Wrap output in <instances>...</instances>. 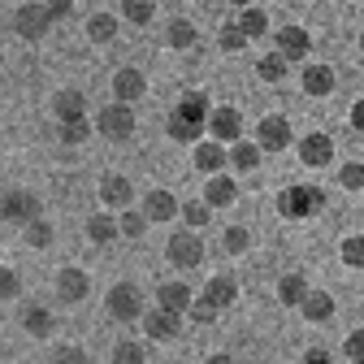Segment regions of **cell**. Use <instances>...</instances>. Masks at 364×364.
Masks as SVG:
<instances>
[{
    "label": "cell",
    "instance_id": "4fadbf2b",
    "mask_svg": "<svg viewBox=\"0 0 364 364\" xmlns=\"http://www.w3.org/2000/svg\"><path fill=\"white\" fill-rule=\"evenodd\" d=\"M156 304L161 308H169V312H191V287H182V282H165L161 291H156Z\"/></svg>",
    "mask_w": 364,
    "mask_h": 364
},
{
    "label": "cell",
    "instance_id": "d590c367",
    "mask_svg": "<svg viewBox=\"0 0 364 364\" xmlns=\"http://www.w3.org/2000/svg\"><path fill=\"white\" fill-rule=\"evenodd\" d=\"M338 178H343V187H347V191H360V187H364V165H355V161H351V165H343V173H338Z\"/></svg>",
    "mask_w": 364,
    "mask_h": 364
},
{
    "label": "cell",
    "instance_id": "6da1fadb",
    "mask_svg": "<svg viewBox=\"0 0 364 364\" xmlns=\"http://www.w3.org/2000/svg\"><path fill=\"white\" fill-rule=\"evenodd\" d=\"M208 100L200 96V91H187L178 105H173V113H169V139H178V144H196L200 134H204V126H208Z\"/></svg>",
    "mask_w": 364,
    "mask_h": 364
},
{
    "label": "cell",
    "instance_id": "e0dca14e",
    "mask_svg": "<svg viewBox=\"0 0 364 364\" xmlns=\"http://www.w3.org/2000/svg\"><path fill=\"white\" fill-rule=\"evenodd\" d=\"M304 91L308 96H330L334 91V70L330 65H308L304 70Z\"/></svg>",
    "mask_w": 364,
    "mask_h": 364
},
{
    "label": "cell",
    "instance_id": "f546056e",
    "mask_svg": "<svg viewBox=\"0 0 364 364\" xmlns=\"http://www.w3.org/2000/svg\"><path fill=\"white\" fill-rule=\"evenodd\" d=\"M260 78H264V82H282V78H287V57H282V53H269V57L260 61Z\"/></svg>",
    "mask_w": 364,
    "mask_h": 364
},
{
    "label": "cell",
    "instance_id": "d6986e66",
    "mask_svg": "<svg viewBox=\"0 0 364 364\" xmlns=\"http://www.w3.org/2000/svg\"><path fill=\"white\" fill-rule=\"evenodd\" d=\"M178 316H182V312L156 308V312L148 316V334H152V338H161V343H165V338H173V334H178Z\"/></svg>",
    "mask_w": 364,
    "mask_h": 364
},
{
    "label": "cell",
    "instance_id": "c3c4849f",
    "mask_svg": "<svg viewBox=\"0 0 364 364\" xmlns=\"http://www.w3.org/2000/svg\"><path fill=\"white\" fill-rule=\"evenodd\" d=\"M360 48H364V35H360Z\"/></svg>",
    "mask_w": 364,
    "mask_h": 364
},
{
    "label": "cell",
    "instance_id": "ffe728a7",
    "mask_svg": "<svg viewBox=\"0 0 364 364\" xmlns=\"http://www.w3.org/2000/svg\"><path fill=\"white\" fill-rule=\"evenodd\" d=\"M144 213H148V221H169V217L178 213V204H173L169 191H152V196L144 200Z\"/></svg>",
    "mask_w": 364,
    "mask_h": 364
},
{
    "label": "cell",
    "instance_id": "8992f818",
    "mask_svg": "<svg viewBox=\"0 0 364 364\" xmlns=\"http://www.w3.org/2000/svg\"><path fill=\"white\" fill-rule=\"evenodd\" d=\"M109 312L117 316V321H134V316L144 312V295H139V287H130V282L113 287V291H109Z\"/></svg>",
    "mask_w": 364,
    "mask_h": 364
},
{
    "label": "cell",
    "instance_id": "277c9868",
    "mask_svg": "<svg viewBox=\"0 0 364 364\" xmlns=\"http://www.w3.org/2000/svg\"><path fill=\"white\" fill-rule=\"evenodd\" d=\"M165 256L178 264V269H196L200 260H204V243L191 235V230H182V235H173L169 239V247H165Z\"/></svg>",
    "mask_w": 364,
    "mask_h": 364
},
{
    "label": "cell",
    "instance_id": "836d02e7",
    "mask_svg": "<svg viewBox=\"0 0 364 364\" xmlns=\"http://www.w3.org/2000/svg\"><path fill=\"white\" fill-rule=\"evenodd\" d=\"M243 43H247V35H243V26H239V22L221 26V48H225V53H239Z\"/></svg>",
    "mask_w": 364,
    "mask_h": 364
},
{
    "label": "cell",
    "instance_id": "4dcf8cb0",
    "mask_svg": "<svg viewBox=\"0 0 364 364\" xmlns=\"http://www.w3.org/2000/svg\"><path fill=\"white\" fill-rule=\"evenodd\" d=\"M169 43H173V48H191V43H196V26L178 18V22L169 26Z\"/></svg>",
    "mask_w": 364,
    "mask_h": 364
},
{
    "label": "cell",
    "instance_id": "d4e9b609",
    "mask_svg": "<svg viewBox=\"0 0 364 364\" xmlns=\"http://www.w3.org/2000/svg\"><path fill=\"white\" fill-rule=\"evenodd\" d=\"M122 14H126L134 26H148L152 14H156V0H122Z\"/></svg>",
    "mask_w": 364,
    "mask_h": 364
},
{
    "label": "cell",
    "instance_id": "8fae6325",
    "mask_svg": "<svg viewBox=\"0 0 364 364\" xmlns=\"http://www.w3.org/2000/svg\"><path fill=\"white\" fill-rule=\"evenodd\" d=\"M0 213H5L9 221H35V217H39V200L26 196V191H9V196H5V208H0Z\"/></svg>",
    "mask_w": 364,
    "mask_h": 364
},
{
    "label": "cell",
    "instance_id": "ee69618b",
    "mask_svg": "<svg viewBox=\"0 0 364 364\" xmlns=\"http://www.w3.org/2000/svg\"><path fill=\"white\" fill-rule=\"evenodd\" d=\"M0 291H5V295H14L18 291V278H14V273L5 269V273H0Z\"/></svg>",
    "mask_w": 364,
    "mask_h": 364
},
{
    "label": "cell",
    "instance_id": "7c38bea8",
    "mask_svg": "<svg viewBox=\"0 0 364 364\" xmlns=\"http://www.w3.org/2000/svg\"><path fill=\"white\" fill-rule=\"evenodd\" d=\"M144 91H148V82H144L139 70H117V78H113V96H117V100L130 105V100H139Z\"/></svg>",
    "mask_w": 364,
    "mask_h": 364
},
{
    "label": "cell",
    "instance_id": "9a60e30c",
    "mask_svg": "<svg viewBox=\"0 0 364 364\" xmlns=\"http://www.w3.org/2000/svg\"><path fill=\"white\" fill-rule=\"evenodd\" d=\"M235 196H239L235 178H225V173H213V178H208V191H204V200H208L213 208H225V204H235Z\"/></svg>",
    "mask_w": 364,
    "mask_h": 364
},
{
    "label": "cell",
    "instance_id": "83f0119b",
    "mask_svg": "<svg viewBox=\"0 0 364 364\" xmlns=\"http://www.w3.org/2000/svg\"><path fill=\"white\" fill-rule=\"evenodd\" d=\"M87 35L96 39V43H109V39L117 35V18H109V14H96V18L87 22Z\"/></svg>",
    "mask_w": 364,
    "mask_h": 364
},
{
    "label": "cell",
    "instance_id": "ac0fdd59",
    "mask_svg": "<svg viewBox=\"0 0 364 364\" xmlns=\"http://www.w3.org/2000/svg\"><path fill=\"white\" fill-rule=\"evenodd\" d=\"M299 308H304L308 321H330V316H334V299H330L326 291H308Z\"/></svg>",
    "mask_w": 364,
    "mask_h": 364
},
{
    "label": "cell",
    "instance_id": "8d00e7d4",
    "mask_svg": "<svg viewBox=\"0 0 364 364\" xmlns=\"http://www.w3.org/2000/svg\"><path fill=\"white\" fill-rule=\"evenodd\" d=\"M48 326H53V321H48V312H43V308H31V312H26V330H31V334H48Z\"/></svg>",
    "mask_w": 364,
    "mask_h": 364
},
{
    "label": "cell",
    "instance_id": "7a4b0ae2",
    "mask_svg": "<svg viewBox=\"0 0 364 364\" xmlns=\"http://www.w3.org/2000/svg\"><path fill=\"white\" fill-rule=\"evenodd\" d=\"M326 208V191H316V187H287L278 196V213L282 217H312V213H321Z\"/></svg>",
    "mask_w": 364,
    "mask_h": 364
},
{
    "label": "cell",
    "instance_id": "7dc6e473",
    "mask_svg": "<svg viewBox=\"0 0 364 364\" xmlns=\"http://www.w3.org/2000/svg\"><path fill=\"white\" fill-rule=\"evenodd\" d=\"M235 5H239V9H247V5H252V0H235Z\"/></svg>",
    "mask_w": 364,
    "mask_h": 364
},
{
    "label": "cell",
    "instance_id": "2e32d148",
    "mask_svg": "<svg viewBox=\"0 0 364 364\" xmlns=\"http://www.w3.org/2000/svg\"><path fill=\"white\" fill-rule=\"evenodd\" d=\"M100 200H105L109 208H126V204H130V182H126L122 173H109V178L100 182Z\"/></svg>",
    "mask_w": 364,
    "mask_h": 364
},
{
    "label": "cell",
    "instance_id": "ba28073f",
    "mask_svg": "<svg viewBox=\"0 0 364 364\" xmlns=\"http://www.w3.org/2000/svg\"><path fill=\"white\" fill-rule=\"evenodd\" d=\"M256 144H260L264 152H282V148L291 144V122H287V117H264L260 130H256Z\"/></svg>",
    "mask_w": 364,
    "mask_h": 364
},
{
    "label": "cell",
    "instance_id": "603a6c76",
    "mask_svg": "<svg viewBox=\"0 0 364 364\" xmlns=\"http://www.w3.org/2000/svg\"><path fill=\"white\" fill-rule=\"evenodd\" d=\"M57 287H61L65 299H82V295H87V273H82V269H61Z\"/></svg>",
    "mask_w": 364,
    "mask_h": 364
},
{
    "label": "cell",
    "instance_id": "5bb4252c",
    "mask_svg": "<svg viewBox=\"0 0 364 364\" xmlns=\"http://www.w3.org/2000/svg\"><path fill=\"white\" fill-rule=\"evenodd\" d=\"M230 161V152H225V144L221 139H208V144H200L196 148V165L204 169V173H221V165Z\"/></svg>",
    "mask_w": 364,
    "mask_h": 364
},
{
    "label": "cell",
    "instance_id": "f35d334b",
    "mask_svg": "<svg viewBox=\"0 0 364 364\" xmlns=\"http://www.w3.org/2000/svg\"><path fill=\"white\" fill-rule=\"evenodd\" d=\"M208 208H213L208 200L204 204H187V208H182V217H187V225H204L208 221Z\"/></svg>",
    "mask_w": 364,
    "mask_h": 364
},
{
    "label": "cell",
    "instance_id": "9c48e42d",
    "mask_svg": "<svg viewBox=\"0 0 364 364\" xmlns=\"http://www.w3.org/2000/svg\"><path fill=\"white\" fill-rule=\"evenodd\" d=\"M330 156H334V139L330 134H308V139H299V161L304 165H312V169H321V165H330Z\"/></svg>",
    "mask_w": 364,
    "mask_h": 364
},
{
    "label": "cell",
    "instance_id": "cb8c5ba5",
    "mask_svg": "<svg viewBox=\"0 0 364 364\" xmlns=\"http://www.w3.org/2000/svg\"><path fill=\"white\" fill-rule=\"evenodd\" d=\"M260 152H264L260 144H243L239 139V144H230V165L235 169H256L260 165Z\"/></svg>",
    "mask_w": 364,
    "mask_h": 364
},
{
    "label": "cell",
    "instance_id": "5b68a950",
    "mask_svg": "<svg viewBox=\"0 0 364 364\" xmlns=\"http://www.w3.org/2000/svg\"><path fill=\"white\" fill-rule=\"evenodd\" d=\"M53 22H57V18H53L48 5H22V9H18V35H22V39H43Z\"/></svg>",
    "mask_w": 364,
    "mask_h": 364
},
{
    "label": "cell",
    "instance_id": "b9f144b4",
    "mask_svg": "<svg viewBox=\"0 0 364 364\" xmlns=\"http://www.w3.org/2000/svg\"><path fill=\"white\" fill-rule=\"evenodd\" d=\"M31 243H35V247H43V243H48V225H43V221H35V230H31Z\"/></svg>",
    "mask_w": 364,
    "mask_h": 364
},
{
    "label": "cell",
    "instance_id": "bcb514c9",
    "mask_svg": "<svg viewBox=\"0 0 364 364\" xmlns=\"http://www.w3.org/2000/svg\"><path fill=\"white\" fill-rule=\"evenodd\" d=\"M351 126L364 130V100H355V109H351Z\"/></svg>",
    "mask_w": 364,
    "mask_h": 364
},
{
    "label": "cell",
    "instance_id": "52a82bcc",
    "mask_svg": "<svg viewBox=\"0 0 364 364\" xmlns=\"http://www.w3.org/2000/svg\"><path fill=\"white\" fill-rule=\"evenodd\" d=\"M208 130H213V139H221V144H239L243 139V117H239V109H230V105L213 109Z\"/></svg>",
    "mask_w": 364,
    "mask_h": 364
},
{
    "label": "cell",
    "instance_id": "f1b7e54d",
    "mask_svg": "<svg viewBox=\"0 0 364 364\" xmlns=\"http://www.w3.org/2000/svg\"><path fill=\"white\" fill-rule=\"evenodd\" d=\"M53 105H57V117H61V122L82 117V96H78V91H61V96H57Z\"/></svg>",
    "mask_w": 364,
    "mask_h": 364
},
{
    "label": "cell",
    "instance_id": "7402d4cb",
    "mask_svg": "<svg viewBox=\"0 0 364 364\" xmlns=\"http://www.w3.org/2000/svg\"><path fill=\"white\" fill-rule=\"evenodd\" d=\"M304 295H308V282H304V273H287V278L278 282V299L282 304H304Z\"/></svg>",
    "mask_w": 364,
    "mask_h": 364
},
{
    "label": "cell",
    "instance_id": "1f68e13d",
    "mask_svg": "<svg viewBox=\"0 0 364 364\" xmlns=\"http://www.w3.org/2000/svg\"><path fill=\"white\" fill-rule=\"evenodd\" d=\"M87 130H91L87 117H70V122H61V139H65V144H82Z\"/></svg>",
    "mask_w": 364,
    "mask_h": 364
},
{
    "label": "cell",
    "instance_id": "e575fe53",
    "mask_svg": "<svg viewBox=\"0 0 364 364\" xmlns=\"http://www.w3.org/2000/svg\"><path fill=\"white\" fill-rule=\"evenodd\" d=\"M144 230H148V213H126V217H122V235L139 239Z\"/></svg>",
    "mask_w": 364,
    "mask_h": 364
},
{
    "label": "cell",
    "instance_id": "3957f363",
    "mask_svg": "<svg viewBox=\"0 0 364 364\" xmlns=\"http://www.w3.org/2000/svg\"><path fill=\"white\" fill-rule=\"evenodd\" d=\"M96 126H100L105 139H130V134H134V113H130L126 100H117V105H109V109L100 113Z\"/></svg>",
    "mask_w": 364,
    "mask_h": 364
},
{
    "label": "cell",
    "instance_id": "7bdbcfd3",
    "mask_svg": "<svg viewBox=\"0 0 364 364\" xmlns=\"http://www.w3.org/2000/svg\"><path fill=\"white\" fill-rule=\"evenodd\" d=\"M117 360H144V347H130L126 343V347H117Z\"/></svg>",
    "mask_w": 364,
    "mask_h": 364
},
{
    "label": "cell",
    "instance_id": "f6af8a7d",
    "mask_svg": "<svg viewBox=\"0 0 364 364\" xmlns=\"http://www.w3.org/2000/svg\"><path fill=\"white\" fill-rule=\"evenodd\" d=\"M70 5H74V0H48V9H53V18H65V14H70Z\"/></svg>",
    "mask_w": 364,
    "mask_h": 364
},
{
    "label": "cell",
    "instance_id": "4316f807",
    "mask_svg": "<svg viewBox=\"0 0 364 364\" xmlns=\"http://www.w3.org/2000/svg\"><path fill=\"white\" fill-rule=\"evenodd\" d=\"M239 26H243V35H247V39H260V35L269 31V18H264V9L247 5V9H243V18H239Z\"/></svg>",
    "mask_w": 364,
    "mask_h": 364
},
{
    "label": "cell",
    "instance_id": "ab89813d",
    "mask_svg": "<svg viewBox=\"0 0 364 364\" xmlns=\"http://www.w3.org/2000/svg\"><path fill=\"white\" fill-rule=\"evenodd\" d=\"M217 312H221V308H217L213 299H196V304H191V316H196V321H213Z\"/></svg>",
    "mask_w": 364,
    "mask_h": 364
},
{
    "label": "cell",
    "instance_id": "d6a6232c",
    "mask_svg": "<svg viewBox=\"0 0 364 364\" xmlns=\"http://www.w3.org/2000/svg\"><path fill=\"white\" fill-rule=\"evenodd\" d=\"M343 260H347L351 269H364V235H351V239L343 243Z\"/></svg>",
    "mask_w": 364,
    "mask_h": 364
},
{
    "label": "cell",
    "instance_id": "44dd1931",
    "mask_svg": "<svg viewBox=\"0 0 364 364\" xmlns=\"http://www.w3.org/2000/svg\"><path fill=\"white\" fill-rule=\"evenodd\" d=\"M235 295H239L235 278H213V282L204 287V299H213L217 308H230V304H235Z\"/></svg>",
    "mask_w": 364,
    "mask_h": 364
},
{
    "label": "cell",
    "instance_id": "30bf717a",
    "mask_svg": "<svg viewBox=\"0 0 364 364\" xmlns=\"http://www.w3.org/2000/svg\"><path fill=\"white\" fill-rule=\"evenodd\" d=\"M308 48H312V39H308L304 26H282V31H278V53H282L287 61H304Z\"/></svg>",
    "mask_w": 364,
    "mask_h": 364
},
{
    "label": "cell",
    "instance_id": "74e56055",
    "mask_svg": "<svg viewBox=\"0 0 364 364\" xmlns=\"http://www.w3.org/2000/svg\"><path fill=\"white\" fill-rule=\"evenodd\" d=\"M347 360L364 364V330H351V334H347Z\"/></svg>",
    "mask_w": 364,
    "mask_h": 364
},
{
    "label": "cell",
    "instance_id": "484cf974",
    "mask_svg": "<svg viewBox=\"0 0 364 364\" xmlns=\"http://www.w3.org/2000/svg\"><path fill=\"white\" fill-rule=\"evenodd\" d=\"M117 230H122V225H117L109 213H100V217H91V221H87V235L96 239V243H109V239H117Z\"/></svg>",
    "mask_w": 364,
    "mask_h": 364
},
{
    "label": "cell",
    "instance_id": "60d3db41",
    "mask_svg": "<svg viewBox=\"0 0 364 364\" xmlns=\"http://www.w3.org/2000/svg\"><path fill=\"white\" fill-rule=\"evenodd\" d=\"M225 247H230V252H243V247H247V230H239V225H235V230H225Z\"/></svg>",
    "mask_w": 364,
    "mask_h": 364
}]
</instances>
